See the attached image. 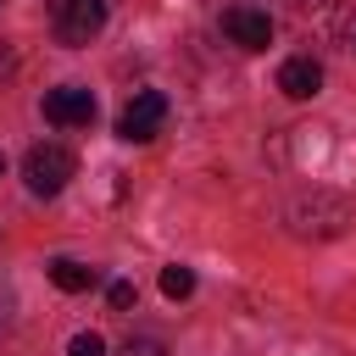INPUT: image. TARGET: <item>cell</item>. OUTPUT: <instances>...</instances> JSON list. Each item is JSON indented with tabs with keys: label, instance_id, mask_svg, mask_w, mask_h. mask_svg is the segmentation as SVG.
Instances as JSON below:
<instances>
[{
	"label": "cell",
	"instance_id": "cell-1",
	"mask_svg": "<svg viewBox=\"0 0 356 356\" xmlns=\"http://www.w3.org/2000/svg\"><path fill=\"white\" fill-rule=\"evenodd\" d=\"M72 172H78V156H72L67 145H33V150L22 156V178H28V189L44 195V200L61 195Z\"/></svg>",
	"mask_w": 356,
	"mask_h": 356
},
{
	"label": "cell",
	"instance_id": "cell-2",
	"mask_svg": "<svg viewBox=\"0 0 356 356\" xmlns=\"http://www.w3.org/2000/svg\"><path fill=\"white\" fill-rule=\"evenodd\" d=\"M50 28L61 44H89L106 28V0H50Z\"/></svg>",
	"mask_w": 356,
	"mask_h": 356
},
{
	"label": "cell",
	"instance_id": "cell-3",
	"mask_svg": "<svg viewBox=\"0 0 356 356\" xmlns=\"http://www.w3.org/2000/svg\"><path fill=\"white\" fill-rule=\"evenodd\" d=\"M161 122H167V95L139 89V95L122 106V117H117V139L145 145V139H156V134H161Z\"/></svg>",
	"mask_w": 356,
	"mask_h": 356
},
{
	"label": "cell",
	"instance_id": "cell-4",
	"mask_svg": "<svg viewBox=\"0 0 356 356\" xmlns=\"http://www.w3.org/2000/svg\"><path fill=\"white\" fill-rule=\"evenodd\" d=\"M44 122H56V128H89L95 122V95L78 89V83L50 89L44 95Z\"/></svg>",
	"mask_w": 356,
	"mask_h": 356
},
{
	"label": "cell",
	"instance_id": "cell-5",
	"mask_svg": "<svg viewBox=\"0 0 356 356\" xmlns=\"http://www.w3.org/2000/svg\"><path fill=\"white\" fill-rule=\"evenodd\" d=\"M222 33L234 44H245V50H267L273 44V17L256 11V6H228L222 11Z\"/></svg>",
	"mask_w": 356,
	"mask_h": 356
},
{
	"label": "cell",
	"instance_id": "cell-6",
	"mask_svg": "<svg viewBox=\"0 0 356 356\" xmlns=\"http://www.w3.org/2000/svg\"><path fill=\"white\" fill-rule=\"evenodd\" d=\"M278 89H284L289 100H312V95L323 89V67H317L312 56H289V61L278 67Z\"/></svg>",
	"mask_w": 356,
	"mask_h": 356
},
{
	"label": "cell",
	"instance_id": "cell-7",
	"mask_svg": "<svg viewBox=\"0 0 356 356\" xmlns=\"http://www.w3.org/2000/svg\"><path fill=\"white\" fill-rule=\"evenodd\" d=\"M50 284L67 289V295H78V289L95 284V267H83V261H72V256H56V261H50Z\"/></svg>",
	"mask_w": 356,
	"mask_h": 356
},
{
	"label": "cell",
	"instance_id": "cell-8",
	"mask_svg": "<svg viewBox=\"0 0 356 356\" xmlns=\"http://www.w3.org/2000/svg\"><path fill=\"white\" fill-rule=\"evenodd\" d=\"M161 295H167V300L195 295V273H189V267H161Z\"/></svg>",
	"mask_w": 356,
	"mask_h": 356
},
{
	"label": "cell",
	"instance_id": "cell-9",
	"mask_svg": "<svg viewBox=\"0 0 356 356\" xmlns=\"http://www.w3.org/2000/svg\"><path fill=\"white\" fill-rule=\"evenodd\" d=\"M106 300H111V312H128V306H134V300H139V289H134V284H128V278H117V284H111V289H106Z\"/></svg>",
	"mask_w": 356,
	"mask_h": 356
},
{
	"label": "cell",
	"instance_id": "cell-10",
	"mask_svg": "<svg viewBox=\"0 0 356 356\" xmlns=\"http://www.w3.org/2000/svg\"><path fill=\"white\" fill-rule=\"evenodd\" d=\"M67 356H106V339H100V334H72Z\"/></svg>",
	"mask_w": 356,
	"mask_h": 356
},
{
	"label": "cell",
	"instance_id": "cell-11",
	"mask_svg": "<svg viewBox=\"0 0 356 356\" xmlns=\"http://www.w3.org/2000/svg\"><path fill=\"white\" fill-rule=\"evenodd\" d=\"M117 356H167V345H161V339H145V334H139V339H128V345H122Z\"/></svg>",
	"mask_w": 356,
	"mask_h": 356
},
{
	"label": "cell",
	"instance_id": "cell-12",
	"mask_svg": "<svg viewBox=\"0 0 356 356\" xmlns=\"http://www.w3.org/2000/svg\"><path fill=\"white\" fill-rule=\"evenodd\" d=\"M11 67H17V50H11V44H6V39H0V78H6V72H11Z\"/></svg>",
	"mask_w": 356,
	"mask_h": 356
},
{
	"label": "cell",
	"instance_id": "cell-13",
	"mask_svg": "<svg viewBox=\"0 0 356 356\" xmlns=\"http://www.w3.org/2000/svg\"><path fill=\"white\" fill-rule=\"evenodd\" d=\"M0 167H6V161H0Z\"/></svg>",
	"mask_w": 356,
	"mask_h": 356
}]
</instances>
